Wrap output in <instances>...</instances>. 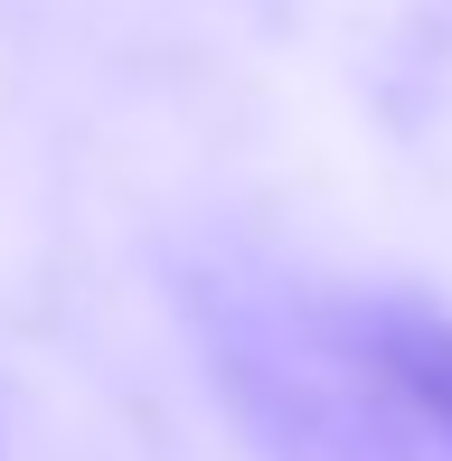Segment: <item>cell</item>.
<instances>
[{
  "instance_id": "6da1fadb",
  "label": "cell",
  "mask_w": 452,
  "mask_h": 461,
  "mask_svg": "<svg viewBox=\"0 0 452 461\" xmlns=\"http://www.w3.org/2000/svg\"><path fill=\"white\" fill-rule=\"evenodd\" d=\"M348 348H358V367L377 376L386 395H405V414L415 424H434L452 443V321L424 302H367L348 311Z\"/></svg>"
}]
</instances>
